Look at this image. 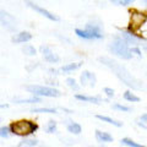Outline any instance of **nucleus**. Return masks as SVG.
<instances>
[{
    "label": "nucleus",
    "instance_id": "f257e3e1",
    "mask_svg": "<svg viewBox=\"0 0 147 147\" xmlns=\"http://www.w3.org/2000/svg\"><path fill=\"white\" fill-rule=\"evenodd\" d=\"M99 61L102 64H104L107 67H109L110 70L114 72V75H115L120 81H123L126 86L130 87V88H132V90H141V88H144V85H142V82L140 80L135 79V77L131 75L130 71H129L125 66H123L121 64H119L118 61L113 60L112 58L100 57Z\"/></svg>",
    "mask_w": 147,
    "mask_h": 147
},
{
    "label": "nucleus",
    "instance_id": "f03ea898",
    "mask_svg": "<svg viewBox=\"0 0 147 147\" xmlns=\"http://www.w3.org/2000/svg\"><path fill=\"white\" fill-rule=\"evenodd\" d=\"M9 126H10L12 135L21 136V137H27L30 135H33L39 127V125L36 121L28 120V119H20V120L12 121Z\"/></svg>",
    "mask_w": 147,
    "mask_h": 147
},
{
    "label": "nucleus",
    "instance_id": "7ed1b4c3",
    "mask_svg": "<svg viewBox=\"0 0 147 147\" xmlns=\"http://www.w3.org/2000/svg\"><path fill=\"white\" fill-rule=\"evenodd\" d=\"M108 49L112 54L117 55L120 59H124V60H129V59L132 58L131 48L129 47V43L121 36L114 37V39L108 45Z\"/></svg>",
    "mask_w": 147,
    "mask_h": 147
},
{
    "label": "nucleus",
    "instance_id": "20e7f679",
    "mask_svg": "<svg viewBox=\"0 0 147 147\" xmlns=\"http://www.w3.org/2000/svg\"><path fill=\"white\" fill-rule=\"evenodd\" d=\"M75 33H76L77 37H80V38H82V39H102L103 38L100 22L94 24V21L93 22H87L85 30L76 28Z\"/></svg>",
    "mask_w": 147,
    "mask_h": 147
},
{
    "label": "nucleus",
    "instance_id": "39448f33",
    "mask_svg": "<svg viewBox=\"0 0 147 147\" xmlns=\"http://www.w3.org/2000/svg\"><path fill=\"white\" fill-rule=\"evenodd\" d=\"M26 90L30 92L31 94L36 96V97H59L61 96L60 91H58L54 87H49V86H40V85H30L26 86Z\"/></svg>",
    "mask_w": 147,
    "mask_h": 147
},
{
    "label": "nucleus",
    "instance_id": "423d86ee",
    "mask_svg": "<svg viewBox=\"0 0 147 147\" xmlns=\"http://www.w3.org/2000/svg\"><path fill=\"white\" fill-rule=\"evenodd\" d=\"M147 20V12L144 11H137L134 10L131 12V18H130V25L127 27V32L130 33H136V31L145 24V21Z\"/></svg>",
    "mask_w": 147,
    "mask_h": 147
},
{
    "label": "nucleus",
    "instance_id": "0eeeda50",
    "mask_svg": "<svg viewBox=\"0 0 147 147\" xmlns=\"http://www.w3.org/2000/svg\"><path fill=\"white\" fill-rule=\"evenodd\" d=\"M25 3L27 4V6H30V7L32 9V10H34L36 12L40 13V15L44 16L45 18H48V20H50V21H59V17H58L57 15H54V13H52L50 11L45 10V9H43L42 6L37 5L36 3L31 1V0H25Z\"/></svg>",
    "mask_w": 147,
    "mask_h": 147
},
{
    "label": "nucleus",
    "instance_id": "6e6552de",
    "mask_svg": "<svg viewBox=\"0 0 147 147\" xmlns=\"http://www.w3.org/2000/svg\"><path fill=\"white\" fill-rule=\"evenodd\" d=\"M0 13H1L0 18H1L3 27H5L7 31H15L17 28V22L15 20V17L11 16L10 13H7L6 11H4V10H1Z\"/></svg>",
    "mask_w": 147,
    "mask_h": 147
},
{
    "label": "nucleus",
    "instance_id": "1a4fd4ad",
    "mask_svg": "<svg viewBox=\"0 0 147 147\" xmlns=\"http://www.w3.org/2000/svg\"><path fill=\"white\" fill-rule=\"evenodd\" d=\"M40 53L43 54V58L44 60L47 63H50V64H55L58 63L59 60H60V58H59L58 54H55L52 49H50V47H48V45H40Z\"/></svg>",
    "mask_w": 147,
    "mask_h": 147
},
{
    "label": "nucleus",
    "instance_id": "9d476101",
    "mask_svg": "<svg viewBox=\"0 0 147 147\" xmlns=\"http://www.w3.org/2000/svg\"><path fill=\"white\" fill-rule=\"evenodd\" d=\"M80 82H81L82 86L88 85V86H91V87H94L96 82H97V77H96L94 74H92V72H90V71L85 70L84 72L81 74V76H80Z\"/></svg>",
    "mask_w": 147,
    "mask_h": 147
},
{
    "label": "nucleus",
    "instance_id": "9b49d317",
    "mask_svg": "<svg viewBox=\"0 0 147 147\" xmlns=\"http://www.w3.org/2000/svg\"><path fill=\"white\" fill-rule=\"evenodd\" d=\"M31 39H32V34L30 33V32L24 31V32H18L17 34L13 36L12 38H11V42L15 43V44H17V43H26V42H30Z\"/></svg>",
    "mask_w": 147,
    "mask_h": 147
},
{
    "label": "nucleus",
    "instance_id": "f8f14e48",
    "mask_svg": "<svg viewBox=\"0 0 147 147\" xmlns=\"http://www.w3.org/2000/svg\"><path fill=\"white\" fill-rule=\"evenodd\" d=\"M96 140L99 144H108V142H112L113 141V136L109 134V132H105V131H100V130H96Z\"/></svg>",
    "mask_w": 147,
    "mask_h": 147
},
{
    "label": "nucleus",
    "instance_id": "ddd939ff",
    "mask_svg": "<svg viewBox=\"0 0 147 147\" xmlns=\"http://www.w3.org/2000/svg\"><path fill=\"white\" fill-rule=\"evenodd\" d=\"M75 98L82 100V102H87V103H93V104H99L102 102L100 97H97V96H86V94H81V93H76Z\"/></svg>",
    "mask_w": 147,
    "mask_h": 147
},
{
    "label": "nucleus",
    "instance_id": "4468645a",
    "mask_svg": "<svg viewBox=\"0 0 147 147\" xmlns=\"http://www.w3.org/2000/svg\"><path fill=\"white\" fill-rule=\"evenodd\" d=\"M66 130L72 135H80L82 131V127L79 123L75 121H67L66 123Z\"/></svg>",
    "mask_w": 147,
    "mask_h": 147
},
{
    "label": "nucleus",
    "instance_id": "2eb2a0df",
    "mask_svg": "<svg viewBox=\"0 0 147 147\" xmlns=\"http://www.w3.org/2000/svg\"><path fill=\"white\" fill-rule=\"evenodd\" d=\"M96 118L99 119V120H102V121H104V123H107V124H110V125L117 126V127H121L123 126V123L118 121V120H114L113 118H109V117H105V115H100V114L96 115Z\"/></svg>",
    "mask_w": 147,
    "mask_h": 147
},
{
    "label": "nucleus",
    "instance_id": "dca6fc26",
    "mask_svg": "<svg viewBox=\"0 0 147 147\" xmlns=\"http://www.w3.org/2000/svg\"><path fill=\"white\" fill-rule=\"evenodd\" d=\"M82 65V63H71V64H66V65H64L60 67V71L61 72H65V74H69L71 71H75L77 70L80 66Z\"/></svg>",
    "mask_w": 147,
    "mask_h": 147
},
{
    "label": "nucleus",
    "instance_id": "f3484780",
    "mask_svg": "<svg viewBox=\"0 0 147 147\" xmlns=\"http://www.w3.org/2000/svg\"><path fill=\"white\" fill-rule=\"evenodd\" d=\"M120 144L124 145V146H127V147H146L144 145H141L139 144V142H136L134 140H131V139H129V137H124V139L120 140Z\"/></svg>",
    "mask_w": 147,
    "mask_h": 147
},
{
    "label": "nucleus",
    "instance_id": "a211bd4d",
    "mask_svg": "<svg viewBox=\"0 0 147 147\" xmlns=\"http://www.w3.org/2000/svg\"><path fill=\"white\" fill-rule=\"evenodd\" d=\"M15 103L17 104H26V103H40V98L39 97H36V96H33V97L31 98H20V99H15Z\"/></svg>",
    "mask_w": 147,
    "mask_h": 147
},
{
    "label": "nucleus",
    "instance_id": "6ab92c4d",
    "mask_svg": "<svg viewBox=\"0 0 147 147\" xmlns=\"http://www.w3.org/2000/svg\"><path fill=\"white\" fill-rule=\"evenodd\" d=\"M124 99L127 100V102H132V103L140 102V98L137 97L136 94L132 93L131 91H125V92H124Z\"/></svg>",
    "mask_w": 147,
    "mask_h": 147
},
{
    "label": "nucleus",
    "instance_id": "aec40b11",
    "mask_svg": "<svg viewBox=\"0 0 147 147\" xmlns=\"http://www.w3.org/2000/svg\"><path fill=\"white\" fill-rule=\"evenodd\" d=\"M44 131L47 132V134H55V132H57V121L49 120L44 127Z\"/></svg>",
    "mask_w": 147,
    "mask_h": 147
},
{
    "label": "nucleus",
    "instance_id": "412c9836",
    "mask_svg": "<svg viewBox=\"0 0 147 147\" xmlns=\"http://www.w3.org/2000/svg\"><path fill=\"white\" fill-rule=\"evenodd\" d=\"M22 53L26 54V55H28V57H33V55H36L37 50H36V48L33 47V45L26 44V45L22 47Z\"/></svg>",
    "mask_w": 147,
    "mask_h": 147
},
{
    "label": "nucleus",
    "instance_id": "4be33fe9",
    "mask_svg": "<svg viewBox=\"0 0 147 147\" xmlns=\"http://www.w3.org/2000/svg\"><path fill=\"white\" fill-rule=\"evenodd\" d=\"M38 145V141L36 139H24L18 147H34Z\"/></svg>",
    "mask_w": 147,
    "mask_h": 147
},
{
    "label": "nucleus",
    "instance_id": "5701e85b",
    "mask_svg": "<svg viewBox=\"0 0 147 147\" xmlns=\"http://www.w3.org/2000/svg\"><path fill=\"white\" fill-rule=\"evenodd\" d=\"M32 113H40V114H44V113H49V114H55L57 113V109L54 108H34L31 110Z\"/></svg>",
    "mask_w": 147,
    "mask_h": 147
},
{
    "label": "nucleus",
    "instance_id": "b1692460",
    "mask_svg": "<svg viewBox=\"0 0 147 147\" xmlns=\"http://www.w3.org/2000/svg\"><path fill=\"white\" fill-rule=\"evenodd\" d=\"M66 85L70 87V88H72L74 91H79L80 90V86L76 84V80L74 79V77H67L66 79Z\"/></svg>",
    "mask_w": 147,
    "mask_h": 147
},
{
    "label": "nucleus",
    "instance_id": "393cba45",
    "mask_svg": "<svg viewBox=\"0 0 147 147\" xmlns=\"http://www.w3.org/2000/svg\"><path fill=\"white\" fill-rule=\"evenodd\" d=\"M113 109L115 110H120V112H125V113H129L131 110L130 107H126V105H123L120 103H114L113 104Z\"/></svg>",
    "mask_w": 147,
    "mask_h": 147
},
{
    "label": "nucleus",
    "instance_id": "a878e982",
    "mask_svg": "<svg viewBox=\"0 0 147 147\" xmlns=\"http://www.w3.org/2000/svg\"><path fill=\"white\" fill-rule=\"evenodd\" d=\"M10 134H11L10 126H1V129H0V136H1V139H6Z\"/></svg>",
    "mask_w": 147,
    "mask_h": 147
},
{
    "label": "nucleus",
    "instance_id": "bb28decb",
    "mask_svg": "<svg viewBox=\"0 0 147 147\" xmlns=\"http://www.w3.org/2000/svg\"><path fill=\"white\" fill-rule=\"evenodd\" d=\"M103 92H104L105 94H107V97H109V98H113V97H114V94H115L114 90H113V88H110V87H104V88H103Z\"/></svg>",
    "mask_w": 147,
    "mask_h": 147
},
{
    "label": "nucleus",
    "instance_id": "cd10ccee",
    "mask_svg": "<svg viewBox=\"0 0 147 147\" xmlns=\"http://www.w3.org/2000/svg\"><path fill=\"white\" fill-rule=\"evenodd\" d=\"M131 54H132V55L135 54V55H137V57H141V55H142L140 48H137V47H132V48H131Z\"/></svg>",
    "mask_w": 147,
    "mask_h": 147
},
{
    "label": "nucleus",
    "instance_id": "c85d7f7f",
    "mask_svg": "<svg viewBox=\"0 0 147 147\" xmlns=\"http://www.w3.org/2000/svg\"><path fill=\"white\" fill-rule=\"evenodd\" d=\"M134 1H136V0H121L119 4H120V5H129V4H131Z\"/></svg>",
    "mask_w": 147,
    "mask_h": 147
},
{
    "label": "nucleus",
    "instance_id": "c756f323",
    "mask_svg": "<svg viewBox=\"0 0 147 147\" xmlns=\"http://www.w3.org/2000/svg\"><path fill=\"white\" fill-rule=\"evenodd\" d=\"M137 125H139V126H141L142 129H145V130H147V123L139 120V121H137Z\"/></svg>",
    "mask_w": 147,
    "mask_h": 147
},
{
    "label": "nucleus",
    "instance_id": "7c9ffc66",
    "mask_svg": "<svg viewBox=\"0 0 147 147\" xmlns=\"http://www.w3.org/2000/svg\"><path fill=\"white\" fill-rule=\"evenodd\" d=\"M140 120H141V121H145V123H147V114H144V115H141Z\"/></svg>",
    "mask_w": 147,
    "mask_h": 147
},
{
    "label": "nucleus",
    "instance_id": "2f4dec72",
    "mask_svg": "<svg viewBox=\"0 0 147 147\" xmlns=\"http://www.w3.org/2000/svg\"><path fill=\"white\" fill-rule=\"evenodd\" d=\"M110 1H112V3H120L121 0H110Z\"/></svg>",
    "mask_w": 147,
    "mask_h": 147
},
{
    "label": "nucleus",
    "instance_id": "473e14b6",
    "mask_svg": "<svg viewBox=\"0 0 147 147\" xmlns=\"http://www.w3.org/2000/svg\"><path fill=\"white\" fill-rule=\"evenodd\" d=\"M39 147H45V146H39Z\"/></svg>",
    "mask_w": 147,
    "mask_h": 147
},
{
    "label": "nucleus",
    "instance_id": "72a5a7b5",
    "mask_svg": "<svg viewBox=\"0 0 147 147\" xmlns=\"http://www.w3.org/2000/svg\"><path fill=\"white\" fill-rule=\"evenodd\" d=\"M100 147H104V146H100Z\"/></svg>",
    "mask_w": 147,
    "mask_h": 147
},
{
    "label": "nucleus",
    "instance_id": "f704fd0d",
    "mask_svg": "<svg viewBox=\"0 0 147 147\" xmlns=\"http://www.w3.org/2000/svg\"><path fill=\"white\" fill-rule=\"evenodd\" d=\"M146 3H147V0H146Z\"/></svg>",
    "mask_w": 147,
    "mask_h": 147
}]
</instances>
